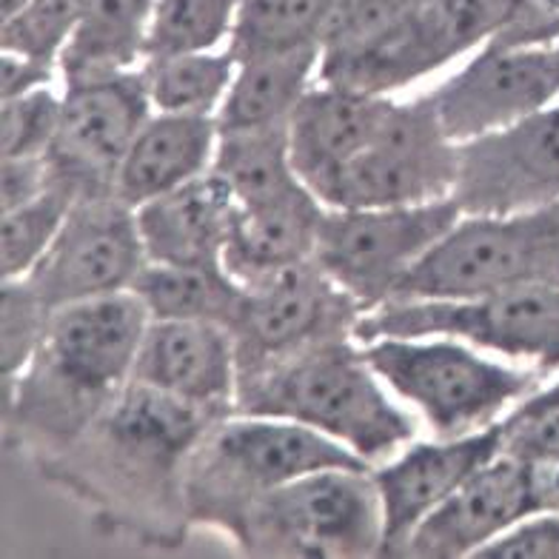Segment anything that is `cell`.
Returning a JSON list of instances; mask_svg holds the SVG:
<instances>
[{"label": "cell", "instance_id": "obj_1", "mask_svg": "<svg viewBox=\"0 0 559 559\" xmlns=\"http://www.w3.org/2000/svg\"><path fill=\"white\" fill-rule=\"evenodd\" d=\"M221 417L132 380L67 451L35 472L81 506L97 531L175 551L194 531L186 511V465Z\"/></svg>", "mask_w": 559, "mask_h": 559}, {"label": "cell", "instance_id": "obj_2", "mask_svg": "<svg viewBox=\"0 0 559 559\" xmlns=\"http://www.w3.org/2000/svg\"><path fill=\"white\" fill-rule=\"evenodd\" d=\"M148 311L134 292L58 309L35 360L7 383L3 442L37 468L67 451L132 383Z\"/></svg>", "mask_w": 559, "mask_h": 559}, {"label": "cell", "instance_id": "obj_3", "mask_svg": "<svg viewBox=\"0 0 559 559\" xmlns=\"http://www.w3.org/2000/svg\"><path fill=\"white\" fill-rule=\"evenodd\" d=\"M235 414L314 428L374 465L414 440V419L389 397L362 346L334 340L237 380Z\"/></svg>", "mask_w": 559, "mask_h": 559}, {"label": "cell", "instance_id": "obj_4", "mask_svg": "<svg viewBox=\"0 0 559 559\" xmlns=\"http://www.w3.org/2000/svg\"><path fill=\"white\" fill-rule=\"evenodd\" d=\"M325 468H374L314 428L280 417L228 414L209 426L186 465L192 528L228 543L243 514L265 493Z\"/></svg>", "mask_w": 559, "mask_h": 559}, {"label": "cell", "instance_id": "obj_5", "mask_svg": "<svg viewBox=\"0 0 559 559\" xmlns=\"http://www.w3.org/2000/svg\"><path fill=\"white\" fill-rule=\"evenodd\" d=\"M246 557H383V502L371 468H325L274 488L228 537Z\"/></svg>", "mask_w": 559, "mask_h": 559}, {"label": "cell", "instance_id": "obj_6", "mask_svg": "<svg viewBox=\"0 0 559 559\" xmlns=\"http://www.w3.org/2000/svg\"><path fill=\"white\" fill-rule=\"evenodd\" d=\"M360 346L385 389L412 403L440 440L500 423L543 380L534 368L486 360L451 337H383Z\"/></svg>", "mask_w": 559, "mask_h": 559}, {"label": "cell", "instance_id": "obj_7", "mask_svg": "<svg viewBox=\"0 0 559 559\" xmlns=\"http://www.w3.org/2000/svg\"><path fill=\"white\" fill-rule=\"evenodd\" d=\"M559 286V203L523 214H463L391 302L463 300Z\"/></svg>", "mask_w": 559, "mask_h": 559}, {"label": "cell", "instance_id": "obj_8", "mask_svg": "<svg viewBox=\"0 0 559 559\" xmlns=\"http://www.w3.org/2000/svg\"><path fill=\"white\" fill-rule=\"evenodd\" d=\"M383 337H451L528 362L539 374L559 371V286H523L463 300L385 302L360 317L357 343Z\"/></svg>", "mask_w": 559, "mask_h": 559}, {"label": "cell", "instance_id": "obj_9", "mask_svg": "<svg viewBox=\"0 0 559 559\" xmlns=\"http://www.w3.org/2000/svg\"><path fill=\"white\" fill-rule=\"evenodd\" d=\"M460 217L454 198L419 206L325 209L314 263L368 314L394 300L403 280Z\"/></svg>", "mask_w": 559, "mask_h": 559}, {"label": "cell", "instance_id": "obj_10", "mask_svg": "<svg viewBox=\"0 0 559 559\" xmlns=\"http://www.w3.org/2000/svg\"><path fill=\"white\" fill-rule=\"evenodd\" d=\"M511 0H414V7L371 44L323 60L320 81L389 97L474 46H486L506 23Z\"/></svg>", "mask_w": 559, "mask_h": 559}, {"label": "cell", "instance_id": "obj_11", "mask_svg": "<svg viewBox=\"0 0 559 559\" xmlns=\"http://www.w3.org/2000/svg\"><path fill=\"white\" fill-rule=\"evenodd\" d=\"M460 143L445 134L431 97L391 104L383 126L325 192L329 209L419 206L454 194Z\"/></svg>", "mask_w": 559, "mask_h": 559}, {"label": "cell", "instance_id": "obj_12", "mask_svg": "<svg viewBox=\"0 0 559 559\" xmlns=\"http://www.w3.org/2000/svg\"><path fill=\"white\" fill-rule=\"evenodd\" d=\"M360 317V302L314 260L246 286L243 311L231 329L237 380L323 343L352 340Z\"/></svg>", "mask_w": 559, "mask_h": 559}, {"label": "cell", "instance_id": "obj_13", "mask_svg": "<svg viewBox=\"0 0 559 559\" xmlns=\"http://www.w3.org/2000/svg\"><path fill=\"white\" fill-rule=\"evenodd\" d=\"M152 111L140 69L69 81L58 134L46 155L52 186L74 198L115 194L120 166Z\"/></svg>", "mask_w": 559, "mask_h": 559}, {"label": "cell", "instance_id": "obj_14", "mask_svg": "<svg viewBox=\"0 0 559 559\" xmlns=\"http://www.w3.org/2000/svg\"><path fill=\"white\" fill-rule=\"evenodd\" d=\"M138 212L118 194L78 198L40 263L23 277L49 311L132 292L146 265Z\"/></svg>", "mask_w": 559, "mask_h": 559}, {"label": "cell", "instance_id": "obj_15", "mask_svg": "<svg viewBox=\"0 0 559 559\" xmlns=\"http://www.w3.org/2000/svg\"><path fill=\"white\" fill-rule=\"evenodd\" d=\"M451 198L463 214H523L559 203V104L460 143Z\"/></svg>", "mask_w": 559, "mask_h": 559}, {"label": "cell", "instance_id": "obj_16", "mask_svg": "<svg viewBox=\"0 0 559 559\" xmlns=\"http://www.w3.org/2000/svg\"><path fill=\"white\" fill-rule=\"evenodd\" d=\"M442 129L468 143L557 104L559 69L551 49H502L486 44L472 63L428 92Z\"/></svg>", "mask_w": 559, "mask_h": 559}, {"label": "cell", "instance_id": "obj_17", "mask_svg": "<svg viewBox=\"0 0 559 559\" xmlns=\"http://www.w3.org/2000/svg\"><path fill=\"white\" fill-rule=\"evenodd\" d=\"M502 454L500 423L454 437V440L414 442L397 460L371 468L383 502V557H403L414 531L449 500L465 479Z\"/></svg>", "mask_w": 559, "mask_h": 559}, {"label": "cell", "instance_id": "obj_18", "mask_svg": "<svg viewBox=\"0 0 559 559\" xmlns=\"http://www.w3.org/2000/svg\"><path fill=\"white\" fill-rule=\"evenodd\" d=\"M537 514L531 465L500 454L451 493L405 543L403 557L456 559L477 557L506 531Z\"/></svg>", "mask_w": 559, "mask_h": 559}, {"label": "cell", "instance_id": "obj_19", "mask_svg": "<svg viewBox=\"0 0 559 559\" xmlns=\"http://www.w3.org/2000/svg\"><path fill=\"white\" fill-rule=\"evenodd\" d=\"M132 380L223 417L235 414V337L214 323L148 320Z\"/></svg>", "mask_w": 559, "mask_h": 559}, {"label": "cell", "instance_id": "obj_20", "mask_svg": "<svg viewBox=\"0 0 559 559\" xmlns=\"http://www.w3.org/2000/svg\"><path fill=\"white\" fill-rule=\"evenodd\" d=\"M391 104V97L323 81L306 92L288 120V146L297 177L317 198H325L340 171L374 138Z\"/></svg>", "mask_w": 559, "mask_h": 559}, {"label": "cell", "instance_id": "obj_21", "mask_svg": "<svg viewBox=\"0 0 559 559\" xmlns=\"http://www.w3.org/2000/svg\"><path fill=\"white\" fill-rule=\"evenodd\" d=\"M325 209L306 183L280 198L237 206L223 251L226 272L237 283L254 286L286 269L311 263Z\"/></svg>", "mask_w": 559, "mask_h": 559}, {"label": "cell", "instance_id": "obj_22", "mask_svg": "<svg viewBox=\"0 0 559 559\" xmlns=\"http://www.w3.org/2000/svg\"><path fill=\"white\" fill-rule=\"evenodd\" d=\"M134 212L148 263L221 265L237 200L221 177L209 171Z\"/></svg>", "mask_w": 559, "mask_h": 559}, {"label": "cell", "instance_id": "obj_23", "mask_svg": "<svg viewBox=\"0 0 559 559\" xmlns=\"http://www.w3.org/2000/svg\"><path fill=\"white\" fill-rule=\"evenodd\" d=\"M221 140L217 118L152 111L115 180V194L132 209L209 175Z\"/></svg>", "mask_w": 559, "mask_h": 559}, {"label": "cell", "instance_id": "obj_24", "mask_svg": "<svg viewBox=\"0 0 559 559\" xmlns=\"http://www.w3.org/2000/svg\"><path fill=\"white\" fill-rule=\"evenodd\" d=\"M323 49L258 55L237 60V72L217 111L221 132L286 126L320 74Z\"/></svg>", "mask_w": 559, "mask_h": 559}, {"label": "cell", "instance_id": "obj_25", "mask_svg": "<svg viewBox=\"0 0 559 559\" xmlns=\"http://www.w3.org/2000/svg\"><path fill=\"white\" fill-rule=\"evenodd\" d=\"M155 3L157 0H83L78 29L58 63L63 81H86L143 67Z\"/></svg>", "mask_w": 559, "mask_h": 559}, {"label": "cell", "instance_id": "obj_26", "mask_svg": "<svg viewBox=\"0 0 559 559\" xmlns=\"http://www.w3.org/2000/svg\"><path fill=\"white\" fill-rule=\"evenodd\" d=\"M146 306L148 320H192L235 329L243 311L246 286L226 265L146 263L132 286Z\"/></svg>", "mask_w": 559, "mask_h": 559}, {"label": "cell", "instance_id": "obj_27", "mask_svg": "<svg viewBox=\"0 0 559 559\" xmlns=\"http://www.w3.org/2000/svg\"><path fill=\"white\" fill-rule=\"evenodd\" d=\"M212 171L235 194L237 206L263 203L302 186L292 163L288 123L221 132Z\"/></svg>", "mask_w": 559, "mask_h": 559}, {"label": "cell", "instance_id": "obj_28", "mask_svg": "<svg viewBox=\"0 0 559 559\" xmlns=\"http://www.w3.org/2000/svg\"><path fill=\"white\" fill-rule=\"evenodd\" d=\"M337 0H240L228 52L237 60L258 55L323 49Z\"/></svg>", "mask_w": 559, "mask_h": 559}, {"label": "cell", "instance_id": "obj_29", "mask_svg": "<svg viewBox=\"0 0 559 559\" xmlns=\"http://www.w3.org/2000/svg\"><path fill=\"white\" fill-rule=\"evenodd\" d=\"M140 72L155 111L217 118L235 81L237 58L228 49L221 55H175V58L143 60Z\"/></svg>", "mask_w": 559, "mask_h": 559}, {"label": "cell", "instance_id": "obj_30", "mask_svg": "<svg viewBox=\"0 0 559 559\" xmlns=\"http://www.w3.org/2000/svg\"><path fill=\"white\" fill-rule=\"evenodd\" d=\"M240 0H157L146 37V60L214 52L231 40Z\"/></svg>", "mask_w": 559, "mask_h": 559}, {"label": "cell", "instance_id": "obj_31", "mask_svg": "<svg viewBox=\"0 0 559 559\" xmlns=\"http://www.w3.org/2000/svg\"><path fill=\"white\" fill-rule=\"evenodd\" d=\"M74 194L52 186L40 198L3 212L0 223V269L3 280H23L40 263L74 206Z\"/></svg>", "mask_w": 559, "mask_h": 559}, {"label": "cell", "instance_id": "obj_32", "mask_svg": "<svg viewBox=\"0 0 559 559\" xmlns=\"http://www.w3.org/2000/svg\"><path fill=\"white\" fill-rule=\"evenodd\" d=\"M83 0H26L17 12L3 17L0 46L3 52L58 67L60 55L81 21Z\"/></svg>", "mask_w": 559, "mask_h": 559}, {"label": "cell", "instance_id": "obj_33", "mask_svg": "<svg viewBox=\"0 0 559 559\" xmlns=\"http://www.w3.org/2000/svg\"><path fill=\"white\" fill-rule=\"evenodd\" d=\"M55 311L44 306L26 280H3L0 288V366L3 383L15 380L44 346Z\"/></svg>", "mask_w": 559, "mask_h": 559}, {"label": "cell", "instance_id": "obj_34", "mask_svg": "<svg viewBox=\"0 0 559 559\" xmlns=\"http://www.w3.org/2000/svg\"><path fill=\"white\" fill-rule=\"evenodd\" d=\"M63 111V97L52 88L0 104V157H46L55 143Z\"/></svg>", "mask_w": 559, "mask_h": 559}, {"label": "cell", "instance_id": "obj_35", "mask_svg": "<svg viewBox=\"0 0 559 559\" xmlns=\"http://www.w3.org/2000/svg\"><path fill=\"white\" fill-rule=\"evenodd\" d=\"M502 454L534 460H559V383L531 391L528 397L500 419Z\"/></svg>", "mask_w": 559, "mask_h": 559}, {"label": "cell", "instance_id": "obj_36", "mask_svg": "<svg viewBox=\"0 0 559 559\" xmlns=\"http://www.w3.org/2000/svg\"><path fill=\"white\" fill-rule=\"evenodd\" d=\"M414 7V0H337L332 29L325 35L323 58L357 52Z\"/></svg>", "mask_w": 559, "mask_h": 559}, {"label": "cell", "instance_id": "obj_37", "mask_svg": "<svg viewBox=\"0 0 559 559\" xmlns=\"http://www.w3.org/2000/svg\"><path fill=\"white\" fill-rule=\"evenodd\" d=\"M502 49H551L559 44V0H511L506 23L488 40Z\"/></svg>", "mask_w": 559, "mask_h": 559}, {"label": "cell", "instance_id": "obj_38", "mask_svg": "<svg viewBox=\"0 0 559 559\" xmlns=\"http://www.w3.org/2000/svg\"><path fill=\"white\" fill-rule=\"evenodd\" d=\"M483 559H559V514L537 511L477 554Z\"/></svg>", "mask_w": 559, "mask_h": 559}, {"label": "cell", "instance_id": "obj_39", "mask_svg": "<svg viewBox=\"0 0 559 559\" xmlns=\"http://www.w3.org/2000/svg\"><path fill=\"white\" fill-rule=\"evenodd\" d=\"M0 209H12L40 198L52 189V171L46 157H0Z\"/></svg>", "mask_w": 559, "mask_h": 559}, {"label": "cell", "instance_id": "obj_40", "mask_svg": "<svg viewBox=\"0 0 559 559\" xmlns=\"http://www.w3.org/2000/svg\"><path fill=\"white\" fill-rule=\"evenodd\" d=\"M55 67L40 60L23 58L15 52H3L0 58V100L29 95L35 88H46L52 83Z\"/></svg>", "mask_w": 559, "mask_h": 559}, {"label": "cell", "instance_id": "obj_41", "mask_svg": "<svg viewBox=\"0 0 559 559\" xmlns=\"http://www.w3.org/2000/svg\"><path fill=\"white\" fill-rule=\"evenodd\" d=\"M528 465L537 511H554V514H559V460H534Z\"/></svg>", "mask_w": 559, "mask_h": 559}, {"label": "cell", "instance_id": "obj_42", "mask_svg": "<svg viewBox=\"0 0 559 559\" xmlns=\"http://www.w3.org/2000/svg\"><path fill=\"white\" fill-rule=\"evenodd\" d=\"M23 3H26V0H3V17L12 15V12H17Z\"/></svg>", "mask_w": 559, "mask_h": 559}, {"label": "cell", "instance_id": "obj_43", "mask_svg": "<svg viewBox=\"0 0 559 559\" xmlns=\"http://www.w3.org/2000/svg\"><path fill=\"white\" fill-rule=\"evenodd\" d=\"M551 52H554V60H557V69H559V44L551 46Z\"/></svg>", "mask_w": 559, "mask_h": 559}]
</instances>
